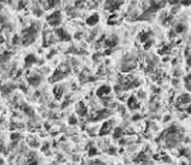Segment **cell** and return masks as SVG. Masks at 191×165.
Returning a JSON list of instances; mask_svg holds the SVG:
<instances>
[{
  "instance_id": "cell-1",
  "label": "cell",
  "mask_w": 191,
  "mask_h": 165,
  "mask_svg": "<svg viewBox=\"0 0 191 165\" xmlns=\"http://www.w3.org/2000/svg\"><path fill=\"white\" fill-rule=\"evenodd\" d=\"M61 16L59 11L53 12L52 14H49L47 17V22L49 23L50 26H58L61 23Z\"/></svg>"
},
{
  "instance_id": "cell-2",
  "label": "cell",
  "mask_w": 191,
  "mask_h": 165,
  "mask_svg": "<svg viewBox=\"0 0 191 165\" xmlns=\"http://www.w3.org/2000/svg\"><path fill=\"white\" fill-rule=\"evenodd\" d=\"M99 16L97 14H92V16H90V17L87 18L86 23L88 25V26H95L96 23L99 22Z\"/></svg>"
},
{
  "instance_id": "cell-3",
  "label": "cell",
  "mask_w": 191,
  "mask_h": 165,
  "mask_svg": "<svg viewBox=\"0 0 191 165\" xmlns=\"http://www.w3.org/2000/svg\"><path fill=\"white\" fill-rule=\"evenodd\" d=\"M56 35L58 36V37L61 38V40H65V41H68L70 39V37H69V35H68V34H67L66 31H65V30H63V29H57V30H56Z\"/></svg>"
},
{
  "instance_id": "cell-4",
  "label": "cell",
  "mask_w": 191,
  "mask_h": 165,
  "mask_svg": "<svg viewBox=\"0 0 191 165\" xmlns=\"http://www.w3.org/2000/svg\"><path fill=\"white\" fill-rule=\"evenodd\" d=\"M111 92V87L110 86H102L99 87V89H97V96H99V97H103V96L107 95V94H110Z\"/></svg>"
},
{
  "instance_id": "cell-5",
  "label": "cell",
  "mask_w": 191,
  "mask_h": 165,
  "mask_svg": "<svg viewBox=\"0 0 191 165\" xmlns=\"http://www.w3.org/2000/svg\"><path fill=\"white\" fill-rule=\"evenodd\" d=\"M127 105H129V107L132 108V109H134V108H136L138 106H139V104H138V101H136V99H135L134 96L130 97V99H129V101H127Z\"/></svg>"
},
{
  "instance_id": "cell-6",
  "label": "cell",
  "mask_w": 191,
  "mask_h": 165,
  "mask_svg": "<svg viewBox=\"0 0 191 165\" xmlns=\"http://www.w3.org/2000/svg\"><path fill=\"white\" fill-rule=\"evenodd\" d=\"M105 43H106L108 47H114L116 43H117V38H116L115 36H113V37H110L108 39H106Z\"/></svg>"
},
{
  "instance_id": "cell-7",
  "label": "cell",
  "mask_w": 191,
  "mask_h": 165,
  "mask_svg": "<svg viewBox=\"0 0 191 165\" xmlns=\"http://www.w3.org/2000/svg\"><path fill=\"white\" fill-rule=\"evenodd\" d=\"M110 129H111V124H110V123H104L103 126H102V129H101V132H99V134H101V135L107 134L108 132H110Z\"/></svg>"
},
{
  "instance_id": "cell-8",
  "label": "cell",
  "mask_w": 191,
  "mask_h": 165,
  "mask_svg": "<svg viewBox=\"0 0 191 165\" xmlns=\"http://www.w3.org/2000/svg\"><path fill=\"white\" fill-rule=\"evenodd\" d=\"M28 81H29V84L34 85V86H37L40 83V78H39V76H32V77H29L28 78Z\"/></svg>"
},
{
  "instance_id": "cell-9",
  "label": "cell",
  "mask_w": 191,
  "mask_h": 165,
  "mask_svg": "<svg viewBox=\"0 0 191 165\" xmlns=\"http://www.w3.org/2000/svg\"><path fill=\"white\" fill-rule=\"evenodd\" d=\"M35 61H36V58L32 55H29L26 57V64L30 65V64H32V63H35Z\"/></svg>"
},
{
  "instance_id": "cell-10",
  "label": "cell",
  "mask_w": 191,
  "mask_h": 165,
  "mask_svg": "<svg viewBox=\"0 0 191 165\" xmlns=\"http://www.w3.org/2000/svg\"><path fill=\"white\" fill-rule=\"evenodd\" d=\"M183 30H184V26H183V23H179L177 27H176V31L178 32V34H180V32H182Z\"/></svg>"
},
{
  "instance_id": "cell-11",
  "label": "cell",
  "mask_w": 191,
  "mask_h": 165,
  "mask_svg": "<svg viewBox=\"0 0 191 165\" xmlns=\"http://www.w3.org/2000/svg\"><path fill=\"white\" fill-rule=\"evenodd\" d=\"M19 136H20V135H19V133H15V134H12L11 136V139L12 141H15V139H17V138H19Z\"/></svg>"
},
{
  "instance_id": "cell-12",
  "label": "cell",
  "mask_w": 191,
  "mask_h": 165,
  "mask_svg": "<svg viewBox=\"0 0 191 165\" xmlns=\"http://www.w3.org/2000/svg\"><path fill=\"white\" fill-rule=\"evenodd\" d=\"M96 153H97V152H96L95 148H91L90 152H88V154H90V156H93V155H95Z\"/></svg>"
},
{
  "instance_id": "cell-13",
  "label": "cell",
  "mask_w": 191,
  "mask_h": 165,
  "mask_svg": "<svg viewBox=\"0 0 191 165\" xmlns=\"http://www.w3.org/2000/svg\"><path fill=\"white\" fill-rule=\"evenodd\" d=\"M181 2H182V5H184V6H189L191 3V0H182Z\"/></svg>"
},
{
  "instance_id": "cell-14",
  "label": "cell",
  "mask_w": 191,
  "mask_h": 165,
  "mask_svg": "<svg viewBox=\"0 0 191 165\" xmlns=\"http://www.w3.org/2000/svg\"><path fill=\"white\" fill-rule=\"evenodd\" d=\"M179 1H180V0H169V2H170L171 5H177Z\"/></svg>"
},
{
  "instance_id": "cell-15",
  "label": "cell",
  "mask_w": 191,
  "mask_h": 165,
  "mask_svg": "<svg viewBox=\"0 0 191 165\" xmlns=\"http://www.w3.org/2000/svg\"><path fill=\"white\" fill-rule=\"evenodd\" d=\"M69 122H70V123H73V124H75V123H76L75 117H73V118H70V119H69Z\"/></svg>"
},
{
  "instance_id": "cell-16",
  "label": "cell",
  "mask_w": 191,
  "mask_h": 165,
  "mask_svg": "<svg viewBox=\"0 0 191 165\" xmlns=\"http://www.w3.org/2000/svg\"><path fill=\"white\" fill-rule=\"evenodd\" d=\"M3 41H5V39H3V37L1 35H0V43H2Z\"/></svg>"
},
{
  "instance_id": "cell-17",
  "label": "cell",
  "mask_w": 191,
  "mask_h": 165,
  "mask_svg": "<svg viewBox=\"0 0 191 165\" xmlns=\"http://www.w3.org/2000/svg\"><path fill=\"white\" fill-rule=\"evenodd\" d=\"M29 165H37V162H36V161H34L32 163H29Z\"/></svg>"
},
{
  "instance_id": "cell-18",
  "label": "cell",
  "mask_w": 191,
  "mask_h": 165,
  "mask_svg": "<svg viewBox=\"0 0 191 165\" xmlns=\"http://www.w3.org/2000/svg\"><path fill=\"white\" fill-rule=\"evenodd\" d=\"M0 1H5V0H0Z\"/></svg>"
}]
</instances>
